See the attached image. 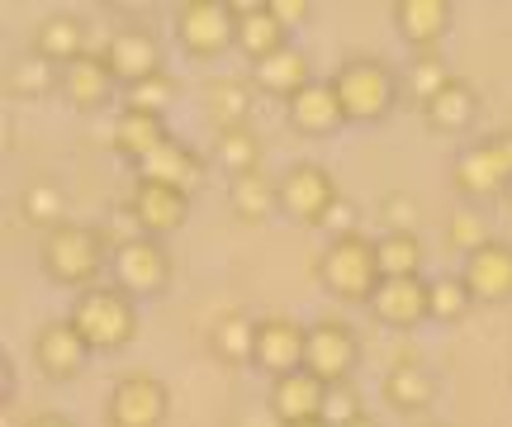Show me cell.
Segmentation results:
<instances>
[{
	"label": "cell",
	"instance_id": "cell-1",
	"mask_svg": "<svg viewBox=\"0 0 512 427\" xmlns=\"http://www.w3.org/2000/svg\"><path fill=\"white\" fill-rule=\"evenodd\" d=\"M114 261V242L105 228H95V223H81V219H67L57 223L53 233H43L38 242V266H43V276L62 285V290H91L100 285V271Z\"/></svg>",
	"mask_w": 512,
	"mask_h": 427
},
{
	"label": "cell",
	"instance_id": "cell-2",
	"mask_svg": "<svg viewBox=\"0 0 512 427\" xmlns=\"http://www.w3.org/2000/svg\"><path fill=\"white\" fill-rule=\"evenodd\" d=\"M328 81L337 91V105L347 114V124H384L394 114V105H399V86H403L380 57H366V53L337 62V72Z\"/></svg>",
	"mask_w": 512,
	"mask_h": 427
},
{
	"label": "cell",
	"instance_id": "cell-3",
	"mask_svg": "<svg viewBox=\"0 0 512 427\" xmlns=\"http://www.w3.org/2000/svg\"><path fill=\"white\" fill-rule=\"evenodd\" d=\"M72 328L86 337L91 352H124L138 337V299L124 295L119 285H91L72 299Z\"/></svg>",
	"mask_w": 512,
	"mask_h": 427
},
{
	"label": "cell",
	"instance_id": "cell-4",
	"mask_svg": "<svg viewBox=\"0 0 512 427\" xmlns=\"http://www.w3.org/2000/svg\"><path fill=\"white\" fill-rule=\"evenodd\" d=\"M313 276L323 285V295L342 299V304H366L380 290V257H375V238L366 233H351V238H332L328 252L318 257Z\"/></svg>",
	"mask_w": 512,
	"mask_h": 427
},
{
	"label": "cell",
	"instance_id": "cell-5",
	"mask_svg": "<svg viewBox=\"0 0 512 427\" xmlns=\"http://www.w3.org/2000/svg\"><path fill=\"white\" fill-rule=\"evenodd\" d=\"M451 186L475 200V205H489L498 195L512 190V129L489 133L470 148H460V157L451 162Z\"/></svg>",
	"mask_w": 512,
	"mask_h": 427
},
{
	"label": "cell",
	"instance_id": "cell-6",
	"mask_svg": "<svg viewBox=\"0 0 512 427\" xmlns=\"http://www.w3.org/2000/svg\"><path fill=\"white\" fill-rule=\"evenodd\" d=\"M114 285L133 299H162L171 290V252H166L162 238H147V233H128V238L114 242Z\"/></svg>",
	"mask_w": 512,
	"mask_h": 427
},
{
	"label": "cell",
	"instance_id": "cell-7",
	"mask_svg": "<svg viewBox=\"0 0 512 427\" xmlns=\"http://www.w3.org/2000/svg\"><path fill=\"white\" fill-rule=\"evenodd\" d=\"M176 43L185 57H223L228 48H238V19L228 10V0H185L176 5Z\"/></svg>",
	"mask_w": 512,
	"mask_h": 427
},
{
	"label": "cell",
	"instance_id": "cell-8",
	"mask_svg": "<svg viewBox=\"0 0 512 427\" xmlns=\"http://www.w3.org/2000/svg\"><path fill=\"white\" fill-rule=\"evenodd\" d=\"M275 195H280V214L294 223H304V228H323L328 209L342 200L337 176H332L328 167H318V162H294V167L275 181Z\"/></svg>",
	"mask_w": 512,
	"mask_h": 427
},
{
	"label": "cell",
	"instance_id": "cell-9",
	"mask_svg": "<svg viewBox=\"0 0 512 427\" xmlns=\"http://www.w3.org/2000/svg\"><path fill=\"white\" fill-rule=\"evenodd\" d=\"M171 413V390L152 371H128L110 385L105 423L110 427H162Z\"/></svg>",
	"mask_w": 512,
	"mask_h": 427
},
{
	"label": "cell",
	"instance_id": "cell-10",
	"mask_svg": "<svg viewBox=\"0 0 512 427\" xmlns=\"http://www.w3.org/2000/svg\"><path fill=\"white\" fill-rule=\"evenodd\" d=\"M361 366V342L342 318H318L309 323V347H304V371H313L323 385H347Z\"/></svg>",
	"mask_w": 512,
	"mask_h": 427
},
{
	"label": "cell",
	"instance_id": "cell-11",
	"mask_svg": "<svg viewBox=\"0 0 512 427\" xmlns=\"http://www.w3.org/2000/svg\"><path fill=\"white\" fill-rule=\"evenodd\" d=\"M124 214L133 219V233L171 238L190 219V195H181V190H171V186H157V181H133Z\"/></svg>",
	"mask_w": 512,
	"mask_h": 427
},
{
	"label": "cell",
	"instance_id": "cell-12",
	"mask_svg": "<svg viewBox=\"0 0 512 427\" xmlns=\"http://www.w3.org/2000/svg\"><path fill=\"white\" fill-rule=\"evenodd\" d=\"M86 361H91V347L72 328V318H53V323H43L34 333V366L43 380L72 385L76 375L86 371Z\"/></svg>",
	"mask_w": 512,
	"mask_h": 427
},
{
	"label": "cell",
	"instance_id": "cell-13",
	"mask_svg": "<svg viewBox=\"0 0 512 427\" xmlns=\"http://www.w3.org/2000/svg\"><path fill=\"white\" fill-rule=\"evenodd\" d=\"M304 347H309V328H299L294 318L275 314V318H256V352H252V371L280 375L304 371Z\"/></svg>",
	"mask_w": 512,
	"mask_h": 427
},
{
	"label": "cell",
	"instance_id": "cell-14",
	"mask_svg": "<svg viewBox=\"0 0 512 427\" xmlns=\"http://www.w3.org/2000/svg\"><path fill=\"white\" fill-rule=\"evenodd\" d=\"M105 62H110L114 81H119L124 91L143 86L147 76L166 72L162 67V43H157V34L143 29V24H124V29H114L110 43H105Z\"/></svg>",
	"mask_w": 512,
	"mask_h": 427
},
{
	"label": "cell",
	"instance_id": "cell-15",
	"mask_svg": "<svg viewBox=\"0 0 512 427\" xmlns=\"http://www.w3.org/2000/svg\"><path fill=\"white\" fill-rule=\"evenodd\" d=\"M389 19H394L399 38L408 43V53H437V43L451 34L456 5L451 0H394Z\"/></svg>",
	"mask_w": 512,
	"mask_h": 427
},
{
	"label": "cell",
	"instance_id": "cell-16",
	"mask_svg": "<svg viewBox=\"0 0 512 427\" xmlns=\"http://www.w3.org/2000/svg\"><path fill=\"white\" fill-rule=\"evenodd\" d=\"M460 280L470 285L475 304H508L512 299V242L489 238L484 247H475L465 257Z\"/></svg>",
	"mask_w": 512,
	"mask_h": 427
},
{
	"label": "cell",
	"instance_id": "cell-17",
	"mask_svg": "<svg viewBox=\"0 0 512 427\" xmlns=\"http://www.w3.org/2000/svg\"><path fill=\"white\" fill-rule=\"evenodd\" d=\"M114 91H119V81H114L105 53H86V57H76V62L62 67V91L57 95H62L72 110H81V114L105 110L114 100Z\"/></svg>",
	"mask_w": 512,
	"mask_h": 427
},
{
	"label": "cell",
	"instance_id": "cell-18",
	"mask_svg": "<svg viewBox=\"0 0 512 427\" xmlns=\"http://www.w3.org/2000/svg\"><path fill=\"white\" fill-rule=\"evenodd\" d=\"M133 171H138V181H157V186H171L181 195H195L204 186V176H209L204 157L190 143H181V138H166L162 148L152 152L147 162H138Z\"/></svg>",
	"mask_w": 512,
	"mask_h": 427
},
{
	"label": "cell",
	"instance_id": "cell-19",
	"mask_svg": "<svg viewBox=\"0 0 512 427\" xmlns=\"http://www.w3.org/2000/svg\"><path fill=\"white\" fill-rule=\"evenodd\" d=\"M200 100H204V114H209L214 133L252 129V110H256L252 76H209L200 86Z\"/></svg>",
	"mask_w": 512,
	"mask_h": 427
},
{
	"label": "cell",
	"instance_id": "cell-20",
	"mask_svg": "<svg viewBox=\"0 0 512 427\" xmlns=\"http://www.w3.org/2000/svg\"><path fill=\"white\" fill-rule=\"evenodd\" d=\"M271 418L280 427H294V423H313L323 418V404H328V385L318 380L313 371H290L271 380Z\"/></svg>",
	"mask_w": 512,
	"mask_h": 427
},
{
	"label": "cell",
	"instance_id": "cell-21",
	"mask_svg": "<svg viewBox=\"0 0 512 427\" xmlns=\"http://www.w3.org/2000/svg\"><path fill=\"white\" fill-rule=\"evenodd\" d=\"M285 124H290L299 138H328L347 124V114L337 105V91H332V81H318L313 76L304 91L285 100Z\"/></svg>",
	"mask_w": 512,
	"mask_h": 427
},
{
	"label": "cell",
	"instance_id": "cell-22",
	"mask_svg": "<svg viewBox=\"0 0 512 427\" xmlns=\"http://www.w3.org/2000/svg\"><path fill=\"white\" fill-rule=\"evenodd\" d=\"M228 10L238 19V53L247 62H266L275 57L280 48H290V34L275 24V15L266 10V0H228Z\"/></svg>",
	"mask_w": 512,
	"mask_h": 427
},
{
	"label": "cell",
	"instance_id": "cell-23",
	"mask_svg": "<svg viewBox=\"0 0 512 427\" xmlns=\"http://www.w3.org/2000/svg\"><path fill=\"white\" fill-rule=\"evenodd\" d=\"M370 314L384 328H418L427 323V280L408 276V280H380V290L370 299Z\"/></svg>",
	"mask_w": 512,
	"mask_h": 427
},
{
	"label": "cell",
	"instance_id": "cell-24",
	"mask_svg": "<svg viewBox=\"0 0 512 427\" xmlns=\"http://www.w3.org/2000/svg\"><path fill=\"white\" fill-rule=\"evenodd\" d=\"M422 119H427V129L432 133H446V138L470 133L475 129V119H479V91L465 81V76H451V81L422 105Z\"/></svg>",
	"mask_w": 512,
	"mask_h": 427
},
{
	"label": "cell",
	"instance_id": "cell-25",
	"mask_svg": "<svg viewBox=\"0 0 512 427\" xmlns=\"http://www.w3.org/2000/svg\"><path fill=\"white\" fill-rule=\"evenodd\" d=\"M29 53H38L43 62H53V67H67L76 57H86V19L72 15V10H53L34 29V48Z\"/></svg>",
	"mask_w": 512,
	"mask_h": 427
},
{
	"label": "cell",
	"instance_id": "cell-26",
	"mask_svg": "<svg viewBox=\"0 0 512 427\" xmlns=\"http://www.w3.org/2000/svg\"><path fill=\"white\" fill-rule=\"evenodd\" d=\"M309 81H313V67H309V57H304V48H294V43L252 67L256 95H275V100H294Z\"/></svg>",
	"mask_w": 512,
	"mask_h": 427
},
{
	"label": "cell",
	"instance_id": "cell-27",
	"mask_svg": "<svg viewBox=\"0 0 512 427\" xmlns=\"http://www.w3.org/2000/svg\"><path fill=\"white\" fill-rule=\"evenodd\" d=\"M166 138V119H157V114H143V110H119V119H114L110 129V148L124 157L128 167H138V162H147L152 152L162 148Z\"/></svg>",
	"mask_w": 512,
	"mask_h": 427
},
{
	"label": "cell",
	"instance_id": "cell-28",
	"mask_svg": "<svg viewBox=\"0 0 512 427\" xmlns=\"http://www.w3.org/2000/svg\"><path fill=\"white\" fill-rule=\"evenodd\" d=\"M380 394L394 413H427L437 404V375L418 366V361H399L394 371L384 375Z\"/></svg>",
	"mask_w": 512,
	"mask_h": 427
},
{
	"label": "cell",
	"instance_id": "cell-29",
	"mask_svg": "<svg viewBox=\"0 0 512 427\" xmlns=\"http://www.w3.org/2000/svg\"><path fill=\"white\" fill-rule=\"evenodd\" d=\"M209 352H214V361H223V366H252L256 318L242 314V309H228L223 318H214V328H209Z\"/></svg>",
	"mask_w": 512,
	"mask_h": 427
},
{
	"label": "cell",
	"instance_id": "cell-30",
	"mask_svg": "<svg viewBox=\"0 0 512 427\" xmlns=\"http://www.w3.org/2000/svg\"><path fill=\"white\" fill-rule=\"evenodd\" d=\"M19 214H24L29 228L53 233L57 223H67V190L57 186V181H48V176H34L29 186L19 190Z\"/></svg>",
	"mask_w": 512,
	"mask_h": 427
},
{
	"label": "cell",
	"instance_id": "cell-31",
	"mask_svg": "<svg viewBox=\"0 0 512 427\" xmlns=\"http://www.w3.org/2000/svg\"><path fill=\"white\" fill-rule=\"evenodd\" d=\"M228 205H233V214H238L242 223H266L275 209H280V195H275V186L261 171H252V176L228 181Z\"/></svg>",
	"mask_w": 512,
	"mask_h": 427
},
{
	"label": "cell",
	"instance_id": "cell-32",
	"mask_svg": "<svg viewBox=\"0 0 512 427\" xmlns=\"http://www.w3.org/2000/svg\"><path fill=\"white\" fill-rule=\"evenodd\" d=\"M261 138L252 129H228V133H214V167H223L233 181L238 176H252L261 171Z\"/></svg>",
	"mask_w": 512,
	"mask_h": 427
},
{
	"label": "cell",
	"instance_id": "cell-33",
	"mask_svg": "<svg viewBox=\"0 0 512 427\" xmlns=\"http://www.w3.org/2000/svg\"><path fill=\"white\" fill-rule=\"evenodd\" d=\"M375 257H380V276L384 280L422 276V242H418V233H380V238H375Z\"/></svg>",
	"mask_w": 512,
	"mask_h": 427
},
{
	"label": "cell",
	"instance_id": "cell-34",
	"mask_svg": "<svg viewBox=\"0 0 512 427\" xmlns=\"http://www.w3.org/2000/svg\"><path fill=\"white\" fill-rule=\"evenodd\" d=\"M57 91H62V67L43 62L38 53L19 57L15 67H10V95L15 100H48Z\"/></svg>",
	"mask_w": 512,
	"mask_h": 427
},
{
	"label": "cell",
	"instance_id": "cell-35",
	"mask_svg": "<svg viewBox=\"0 0 512 427\" xmlns=\"http://www.w3.org/2000/svg\"><path fill=\"white\" fill-rule=\"evenodd\" d=\"M475 309V295L460 276H437L427 280V323H460V318Z\"/></svg>",
	"mask_w": 512,
	"mask_h": 427
},
{
	"label": "cell",
	"instance_id": "cell-36",
	"mask_svg": "<svg viewBox=\"0 0 512 427\" xmlns=\"http://www.w3.org/2000/svg\"><path fill=\"white\" fill-rule=\"evenodd\" d=\"M446 81H451V67H446L441 53H413L408 67H403V91H408V100H413L418 110L446 86Z\"/></svg>",
	"mask_w": 512,
	"mask_h": 427
},
{
	"label": "cell",
	"instance_id": "cell-37",
	"mask_svg": "<svg viewBox=\"0 0 512 427\" xmlns=\"http://www.w3.org/2000/svg\"><path fill=\"white\" fill-rule=\"evenodd\" d=\"M176 95H181L176 76H171V72H157V76H147L143 86L124 91V110H143V114H157V119H162V114L176 105Z\"/></svg>",
	"mask_w": 512,
	"mask_h": 427
},
{
	"label": "cell",
	"instance_id": "cell-38",
	"mask_svg": "<svg viewBox=\"0 0 512 427\" xmlns=\"http://www.w3.org/2000/svg\"><path fill=\"white\" fill-rule=\"evenodd\" d=\"M356 418H366V404H361V390H356V380H347V385H328L323 423H328V427H351Z\"/></svg>",
	"mask_w": 512,
	"mask_h": 427
},
{
	"label": "cell",
	"instance_id": "cell-39",
	"mask_svg": "<svg viewBox=\"0 0 512 427\" xmlns=\"http://www.w3.org/2000/svg\"><path fill=\"white\" fill-rule=\"evenodd\" d=\"M446 242H451V252H475V247H484L489 242V233H484V219L479 214H470V209H456L451 214V223H446Z\"/></svg>",
	"mask_w": 512,
	"mask_h": 427
},
{
	"label": "cell",
	"instance_id": "cell-40",
	"mask_svg": "<svg viewBox=\"0 0 512 427\" xmlns=\"http://www.w3.org/2000/svg\"><path fill=\"white\" fill-rule=\"evenodd\" d=\"M380 219H384V233H413L418 228V200L403 195V190H389L380 200Z\"/></svg>",
	"mask_w": 512,
	"mask_h": 427
},
{
	"label": "cell",
	"instance_id": "cell-41",
	"mask_svg": "<svg viewBox=\"0 0 512 427\" xmlns=\"http://www.w3.org/2000/svg\"><path fill=\"white\" fill-rule=\"evenodd\" d=\"M266 10L275 15V24H280L285 34H290V29H304V24L313 19V5H309V0H266Z\"/></svg>",
	"mask_w": 512,
	"mask_h": 427
},
{
	"label": "cell",
	"instance_id": "cell-42",
	"mask_svg": "<svg viewBox=\"0 0 512 427\" xmlns=\"http://www.w3.org/2000/svg\"><path fill=\"white\" fill-rule=\"evenodd\" d=\"M356 223H361V209H356L347 195H342V200L328 209V219H323V233H332V238H351V233H361Z\"/></svg>",
	"mask_w": 512,
	"mask_h": 427
},
{
	"label": "cell",
	"instance_id": "cell-43",
	"mask_svg": "<svg viewBox=\"0 0 512 427\" xmlns=\"http://www.w3.org/2000/svg\"><path fill=\"white\" fill-rule=\"evenodd\" d=\"M24 427H76V423L62 418V413H34V418H24Z\"/></svg>",
	"mask_w": 512,
	"mask_h": 427
},
{
	"label": "cell",
	"instance_id": "cell-44",
	"mask_svg": "<svg viewBox=\"0 0 512 427\" xmlns=\"http://www.w3.org/2000/svg\"><path fill=\"white\" fill-rule=\"evenodd\" d=\"M351 427H380V423H375V418H370V413H366V418H356V423H351Z\"/></svg>",
	"mask_w": 512,
	"mask_h": 427
},
{
	"label": "cell",
	"instance_id": "cell-45",
	"mask_svg": "<svg viewBox=\"0 0 512 427\" xmlns=\"http://www.w3.org/2000/svg\"><path fill=\"white\" fill-rule=\"evenodd\" d=\"M294 427H328V423H323V418H313V423H294Z\"/></svg>",
	"mask_w": 512,
	"mask_h": 427
},
{
	"label": "cell",
	"instance_id": "cell-46",
	"mask_svg": "<svg viewBox=\"0 0 512 427\" xmlns=\"http://www.w3.org/2000/svg\"><path fill=\"white\" fill-rule=\"evenodd\" d=\"M427 427H441V423H427Z\"/></svg>",
	"mask_w": 512,
	"mask_h": 427
}]
</instances>
